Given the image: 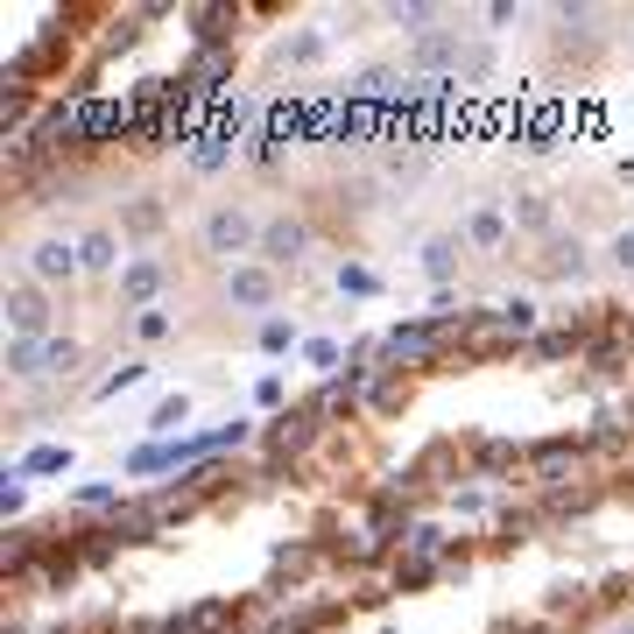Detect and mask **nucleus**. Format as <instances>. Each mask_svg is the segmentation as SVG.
<instances>
[{
	"instance_id": "obj_7",
	"label": "nucleus",
	"mask_w": 634,
	"mask_h": 634,
	"mask_svg": "<svg viewBox=\"0 0 634 634\" xmlns=\"http://www.w3.org/2000/svg\"><path fill=\"white\" fill-rule=\"evenodd\" d=\"M162 198H134V205H120V233H134V240H148V233H162Z\"/></svg>"
},
{
	"instance_id": "obj_12",
	"label": "nucleus",
	"mask_w": 634,
	"mask_h": 634,
	"mask_svg": "<svg viewBox=\"0 0 634 634\" xmlns=\"http://www.w3.org/2000/svg\"><path fill=\"white\" fill-rule=\"evenodd\" d=\"M465 233H473V247H501V240H508V219H501V211H473V225H465Z\"/></svg>"
},
{
	"instance_id": "obj_28",
	"label": "nucleus",
	"mask_w": 634,
	"mask_h": 634,
	"mask_svg": "<svg viewBox=\"0 0 634 634\" xmlns=\"http://www.w3.org/2000/svg\"><path fill=\"white\" fill-rule=\"evenodd\" d=\"M501 317H508V331H528V325H536V310H528V304H508Z\"/></svg>"
},
{
	"instance_id": "obj_14",
	"label": "nucleus",
	"mask_w": 634,
	"mask_h": 634,
	"mask_svg": "<svg viewBox=\"0 0 634 634\" xmlns=\"http://www.w3.org/2000/svg\"><path fill=\"white\" fill-rule=\"evenodd\" d=\"M317 57H325V36H290L276 50V64H317Z\"/></svg>"
},
{
	"instance_id": "obj_23",
	"label": "nucleus",
	"mask_w": 634,
	"mask_h": 634,
	"mask_svg": "<svg viewBox=\"0 0 634 634\" xmlns=\"http://www.w3.org/2000/svg\"><path fill=\"white\" fill-rule=\"evenodd\" d=\"M578 339H585V331H542V339H536V353H542V359H550V353H571Z\"/></svg>"
},
{
	"instance_id": "obj_11",
	"label": "nucleus",
	"mask_w": 634,
	"mask_h": 634,
	"mask_svg": "<svg viewBox=\"0 0 634 634\" xmlns=\"http://www.w3.org/2000/svg\"><path fill=\"white\" fill-rule=\"evenodd\" d=\"M36 367H42V339H8V374L14 381H36Z\"/></svg>"
},
{
	"instance_id": "obj_18",
	"label": "nucleus",
	"mask_w": 634,
	"mask_h": 634,
	"mask_svg": "<svg viewBox=\"0 0 634 634\" xmlns=\"http://www.w3.org/2000/svg\"><path fill=\"white\" fill-rule=\"evenodd\" d=\"M473 459L487 465V473H501V465H515V444H501V437H487V444H473Z\"/></svg>"
},
{
	"instance_id": "obj_4",
	"label": "nucleus",
	"mask_w": 634,
	"mask_h": 634,
	"mask_svg": "<svg viewBox=\"0 0 634 634\" xmlns=\"http://www.w3.org/2000/svg\"><path fill=\"white\" fill-rule=\"evenodd\" d=\"M78 247H71V240H36V247H28V282H42V290H50V282H71L78 276Z\"/></svg>"
},
{
	"instance_id": "obj_27",
	"label": "nucleus",
	"mask_w": 634,
	"mask_h": 634,
	"mask_svg": "<svg viewBox=\"0 0 634 634\" xmlns=\"http://www.w3.org/2000/svg\"><path fill=\"white\" fill-rule=\"evenodd\" d=\"M613 268H627V276H634V233L613 240Z\"/></svg>"
},
{
	"instance_id": "obj_13",
	"label": "nucleus",
	"mask_w": 634,
	"mask_h": 634,
	"mask_svg": "<svg viewBox=\"0 0 634 634\" xmlns=\"http://www.w3.org/2000/svg\"><path fill=\"white\" fill-rule=\"evenodd\" d=\"M71 367H78V345H71V339H42V367L36 374H71Z\"/></svg>"
},
{
	"instance_id": "obj_20",
	"label": "nucleus",
	"mask_w": 634,
	"mask_h": 634,
	"mask_svg": "<svg viewBox=\"0 0 634 634\" xmlns=\"http://www.w3.org/2000/svg\"><path fill=\"white\" fill-rule=\"evenodd\" d=\"M276 578H310V550H276Z\"/></svg>"
},
{
	"instance_id": "obj_25",
	"label": "nucleus",
	"mask_w": 634,
	"mask_h": 634,
	"mask_svg": "<svg viewBox=\"0 0 634 634\" xmlns=\"http://www.w3.org/2000/svg\"><path fill=\"white\" fill-rule=\"evenodd\" d=\"M410 550L430 557V550H444V536H437V528H410Z\"/></svg>"
},
{
	"instance_id": "obj_5",
	"label": "nucleus",
	"mask_w": 634,
	"mask_h": 634,
	"mask_svg": "<svg viewBox=\"0 0 634 634\" xmlns=\"http://www.w3.org/2000/svg\"><path fill=\"white\" fill-rule=\"evenodd\" d=\"M162 282H170V268H162L156 254H134V261L120 268V296H127V304H142V310H148V296H156Z\"/></svg>"
},
{
	"instance_id": "obj_26",
	"label": "nucleus",
	"mask_w": 634,
	"mask_h": 634,
	"mask_svg": "<svg viewBox=\"0 0 634 634\" xmlns=\"http://www.w3.org/2000/svg\"><path fill=\"white\" fill-rule=\"evenodd\" d=\"M134 331H142V339H162V331H170V317H162V310H142V325H134Z\"/></svg>"
},
{
	"instance_id": "obj_21",
	"label": "nucleus",
	"mask_w": 634,
	"mask_h": 634,
	"mask_svg": "<svg viewBox=\"0 0 634 634\" xmlns=\"http://www.w3.org/2000/svg\"><path fill=\"white\" fill-rule=\"evenodd\" d=\"M451 261H459V240H430V276H451Z\"/></svg>"
},
{
	"instance_id": "obj_19",
	"label": "nucleus",
	"mask_w": 634,
	"mask_h": 634,
	"mask_svg": "<svg viewBox=\"0 0 634 634\" xmlns=\"http://www.w3.org/2000/svg\"><path fill=\"white\" fill-rule=\"evenodd\" d=\"M515 219L528 225V233H550V198H522V205H515Z\"/></svg>"
},
{
	"instance_id": "obj_1",
	"label": "nucleus",
	"mask_w": 634,
	"mask_h": 634,
	"mask_svg": "<svg viewBox=\"0 0 634 634\" xmlns=\"http://www.w3.org/2000/svg\"><path fill=\"white\" fill-rule=\"evenodd\" d=\"M205 254H219V261L261 254V225H254V211H247V205H219V211H205Z\"/></svg>"
},
{
	"instance_id": "obj_2",
	"label": "nucleus",
	"mask_w": 634,
	"mask_h": 634,
	"mask_svg": "<svg viewBox=\"0 0 634 634\" xmlns=\"http://www.w3.org/2000/svg\"><path fill=\"white\" fill-rule=\"evenodd\" d=\"M8 339H50V290L42 282H8Z\"/></svg>"
},
{
	"instance_id": "obj_22",
	"label": "nucleus",
	"mask_w": 634,
	"mask_h": 634,
	"mask_svg": "<svg viewBox=\"0 0 634 634\" xmlns=\"http://www.w3.org/2000/svg\"><path fill=\"white\" fill-rule=\"evenodd\" d=\"M184 416H191V402H184V395H170V402H162V410L148 416V423H156V430H176V423H184Z\"/></svg>"
},
{
	"instance_id": "obj_3",
	"label": "nucleus",
	"mask_w": 634,
	"mask_h": 634,
	"mask_svg": "<svg viewBox=\"0 0 634 634\" xmlns=\"http://www.w3.org/2000/svg\"><path fill=\"white\" fill-rule=\"evenodd\" d=\"M304 247H310V225H304V219H290V211H276V219L261 225V261H268V268L304 261Z\"/></svg>"
},
{
	"instance_id": "obj_9",
	"label": "nucleus",
	"mask_w": 634,
	"mask_h": 634,
	"mask_svg": "<svg viewBox=\"0 0 634 634\" xmlns=\"http://www.w3.org/2000/svg\"><path fill=\"white\" fill-rule=\"evenodd\" d=\"M233 613H240L233 599H205V607L184 613V627H191V634H225V627H233Z\"/></svg>"
},
{
	"instance_id": "obj_6",
	"label": "nucleus",
	"mask_w": 634,
	"mask_h": 634,
	"mask_svg": "<svg viewBox=\"0 0 634 634\" xmlns=\"http://www.w3.org/2000/svg\"><path fill=\"white\" fill-rule=\"evenodd\" d=\"M225 290H233V304L261 310V304H276V268H247V261H240V268H233V282H225Z\"/></svg>"
},
{
	"instance_id": "obj_8",
	"label": "nucleus",
	"mask_w": 634,
	"mask_h": 634,
	"mask_svg": "<svg viewBox=\"0 0 634 634\" xmlns=\"http://www.w3.org/2000/svg\"><path fill=\"white\" fill-rule=\"evenodd\" d=\"M78 261H85V268H127V261H120V233L93 225V233L78 240Z\"/></svg>"
},
{
	"instance_id": "obj_29",
	"label": "nucleus",
	"mask_w": 634,
	"mask_h": 634,
	"mask_svg": "<svg viewBox=\"0 0 634 634\" xmlns=\"http://www.w3.org/2000/svg\"><path fill=\"white\" fill-rule=\"evenodd\" d=\"M613 634H634V627H613Z\"/></svg>"
},
{
	"instance_id": "obj_24",
	"label": "nucleus",
	"mask_w": 634,
	"mask_h": 634,
	"mask_svg": "<svg viewBox=\"0 0 634 634\" xmlns=\"http://www.w3.org/2000/svg\"><path fill=\"white\" fill-rule=\"evenodd\" d=\"M423 578H430V564H423V557H410V564H395V593H402V585H423Z\"/></svg>"
},
{
	"instance_id": "obj_15",
	"label": "nucleus",
	"mask_w": 634,
	"mask_h": 634,
	"mask_svg": "<svg viewBox=\"0 0 634 634\" xmlns=\"http://www.w3.org/2000/svg\"><path fill=\"white\" fill-rule=\"evenodd\" d=\"M528 459H536L542 473H557V465H564V459H578V437H550V444H536V451H528Z\"/></svg>"
},
{
	"instance_id": "obj_10",
	"label": "nucleus",
	"mask_w": 634,
	"mask_h": 634,
	"mask_svg": "<svg viewBox=\"0 0 634 634\" xmlns=\"http://www.w3.org/2000/svg\"><path fill=\"white\" fill-rule=\"evenodd\" d=\"M542 276H585V247H578V240H550V254H542Z\"/></svg>"
},
{
	"instance_id": "obj_16",
	"label": "nucleus",
	"mask_w": 634,
	"mask_h": 634,
	"mask_svg": "<svg viewBox=\"0 0 634 634\" xmlns=\"http://www.w3.org/2000/svg\"><path fill=\"white\" fill-rule=\"evenodd\" d=\"M225 156H233V142H225V134H205V142L191 148V162H198V170H219Z\"/></svg>"
},
{
	"instance_id": "obj_17",
	"label": "nucleus",
	"mask_w": 634,
	"mask_h": 634,
	"mask_svg": "<svg viewBox=\"0 0 634 634\" xmlns=\"http://www.w3.org/2000/svg\"><path fill=\"white\" fill-rule=\"evenodd\" d=\"M64 465H71V451L42 444V451H28V459H22V473H64Z\"/></svg>"
}]
</instances>
